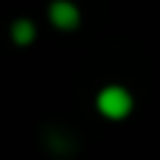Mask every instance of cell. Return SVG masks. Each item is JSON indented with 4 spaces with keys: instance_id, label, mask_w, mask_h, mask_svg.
I'll return each instance as SVG.
<instances>
[{
    "instance_id": "cell-1",
    "label": "cell",
    "mask_w": 160,
    "mask_h": 160,
    "mask_svg": "<svg viewBox=\"0 0 160 160\" xmlns=\"http://www.w3.org/2000/svg\"><path fill=\"white\" fill-rule=\"evenodd\" d=\"M96 110L107 118V121H124L132 115L135 110V96L129 93V87L124 84H104L96 93Z\"/></svg>"
},
{
    "instance_id": "cell-2",
    "label": "cell",
    "mask_w": 160,
    "mask_h": 160,
    "mask_svg": "<svg viewBox=\"0 0 160 160\" xmlns=\"http://www.w3.org/2000/svg\"><path fill=\"white\" fill-rule=\"evenodd\" d=\"M48 20L59 31H73L82 22V11L73 0H51L48 3Z\"/></svg>"
},
{
    "instance_id": "cell-3",
    "label": "cell",
    "mask_w": 160,
    "mask_h": 160,
    "mask_svg": "<svg viewBox=\"0 0 160 160\" xmlns=\"http://www.w3.org/2000/svg\"><path fill=\"white\" fill-rule=\"evenodd\" d=\"M8 37H11V42H14L17 48H28V45H34V39H37V25H34V20H28V17H17V20H11V25H8Z\"/></svg>"
}]
</instances>
